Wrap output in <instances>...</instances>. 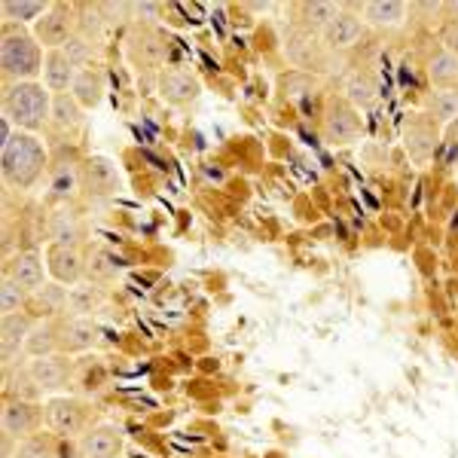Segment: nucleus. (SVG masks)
I'll return each mask as SVG.
<instances>
[{"label":"nucleus","instance_id":"13","mask_svg":"<svg viewBox=\"0 0 458 458\" xmlns=\"http://www.w3.org/2000/svg\"><path fill=\"white\" fill-rule=\"evenodd\" d=\"M364 31H367V25H364V19H360V4L358 6L343 4L339 16L324 28L321 43L330 49V53H339V49H352L354 43L364 37Z\"/></svg>","mask_w":458,"mask_h":458},{"label":"nucleus","instance_id":"1","mask_svg":"<svg viewBox=\"0 0 458 458\" xmlns=\"http://www.w3.org/2000/svg\"><path fill=\"white\" fill-rule=\"evenodd\" d=\"M49 168H53L49 147L43 144L40 135L16 131L10 144L0 147V174H4L6 190L31 193V190L40 187L43 174H49Z\"/></svg>","mask_w":458,"mask_h":458},{"label":"nucleus","instance_id":"31","mask_svg":"<svg viewBox=\"0 0 458 458\" xmlns=\"http://www.w3.org/2000/svg\"><path fill=\"white\" fill-rule=\"evenodd\" d=\"M71 95L80 101V107H83V110H95L101 101H105V77H101L98 71H92V68L80 71L77 83H73V89H71Z\"/></svg>","mask_w":458,"mask_h":458},{"label":"nucleus","instance_id":"23","mask_svg":"<svg viewBox=\"0 0 458 458\" xmlns=\"http://www.w3.org/2000/svg\"><path fill=\"white\" fill-rule=\"evenodd\" d=\"M339 10H343V4H330V0H312V4H300L297 6V21L293 25L302 28V31H312L321 37L324 28L330 25Z\"/></svg>","mask_w":458,"mask_h":458},{"label":"nucleus","instance_id":"11","mask_svg":"<svg viewBox=\"0 0 458 458\" xmlns=\"http://www.w3.org/2000/svg\"><path fill=\"white\" fill-rule=\"evenodd\" d=\"M73 446H77V458H120L125 446L123 428L114 422H98L80 440H73Z\"/></svg>","mask_w":458,"mask_h":458},{"label":"nucleus","instance_id":"30","mask_svg":"<svg viewBox=\"0 0 458 458\" xmlns=\"http://www.w3.org/2000/svg\"><path fill=\"white\" fill-rule=\"evenodd\" d=\"M425 114L431 116L440 129H449L458 120V92L453 89H434L425 98Z\"/></svg>","mask_w":458,"mask_h":458},{"label":"nucleus","instance_id":"14","mask_svg":"<svg viewBox=\"0 0 458 458\" xmlns=\"http://www.w3.org/2000/svg\"><path fill=\"white\" fill-rule=\"evenodd\" d=\"M440 131L443 129L428 114L412 116V120L406 123V129H403V147H406V153H410V157L416 159L419 165H425V162L434 157V150H437Z\"/></svg>","mask_w":458,"mask_h":458},{"label":"nucleus","instance_id":"25","mask_svg":"<svg viewBox=\"0 0 458 458\" xmlns=\"http://www.w3.org/2000/svg\"><path fill=\"white\" fill-rule=\"evenodd\" d=\"M107 302V291L95 282H80L71 287L68 297V312L71 318H92L101 306Z\"/></svg>","mask_w":458,"mask_h":458},{"label":"nucleus","instance_id":"7","mask_svg":"<svg viewBox=\"0 0 458 458\" xmlns=\"http://www.w3.org/2000/svg\"><path fill=\"white\" fill-rule=\"evenodd\" d=\"M28 373H31L40 397L68 394V386L73 379V360H71V354H64V352L47 354V358H31L28 360Z\"/></svg>","mask_w":458,"mask_h":458},{"label":"nucleus","instance_id":"5","mask_svg":"<svg viewBox=\"0 0 458 458\" xmlns=\"http://www.w3.org/2000/svg\"><path fill=\"white\" fill-rule=\"evenodd\" d=\"M47 425V406L40 401H28V397H4V410H0V431L10 440H25L40 434Z\"/></svg>","mask_w":458,"mask_h":458},{"label":"nucleus","instance_id":"26","mask_svg":"<svg viewBox=\"0 0 458 458\" xmlns=\"http://www.w3.org/2000/svg\"><path fill=\"white\" fill-rule=\"evenodd\" d=\"M425 73L434 89H453V92H458V55L446 53V49H434L425 62Z\"/></svg>","mask_w":458,"mask_h":458},{"label":"nucleus","instance_id":"24","mask_svg":"<svg viewBox=\"0 0 458 458\" xmlns=\"http://www.w3.org/2000/svg\"><path fill=\"white\" fill-rule=\"evenodd\" d=\"M86 123V110L80 107V101L73 98L71 92L64 95H55L53 98V116H49V125H53L55 131H62V135H73V131H80Z\"/></svg>","mask_w":458,"mask_h":458},{"label":"nucleus","instance_id":"6","mask_svg":"<svg viewBox=\"0 0 458 458\" xmlns=\"http://www.w3.org/2000/svg\"><path fill=\"white\" fill-rule=\"evenodd\" d=\"M321 135L327 144L345 147L360 138V110L352 105L345 95H334L327 98L321 114Z\"/></svg>","mask_w":458,"mask_h":458},{"label":"nucleus","instance_id":"36","mask_svg":"<svg viewBox=\"0 0 458 458\" xmlns=\"http://www.w3.org/2000/svg\"><path fill=\"white\" fill-rule=\"evenodd\" d=\"M13 458H55V449H53V443H49V437L34 434V437H25L16 443Z\"/></svg>","mask_w":458,"mask_h":458},{"label":"nucleus","instance_id":"29","mask_svg":"<svg viewBox=\"0 0 458 458\" xmlns=\"http://www.w3.org/2000/svg\"><path fill=\"white\" fill-rule=\"evenodd\" d=\"M53 10V4L49 0H4L0 4V13H4V21H10V25H31L37 19H43L47 13Z\"/></svg>","mask_w":458,"mask_h":458},{"label":"nucleus","instance_id":"12","mask_svg":"<svg viewBox=\"0 0 458 458\" xmlns=\"http://www.w3.org/2000/svg\"><path fill=\"white\" fill-rule=\"evenodd\" d=\"M157 89H159V98L172 107H187L202 95V83H199L196 73L181 68H162L157 73Z\"/></svg>","mask_w":458,"mask_h":458},{"label":"nucleus","instance_id":"21","mask_svg":"<svg viewBox=\"0 0 458 458\" xmlns=\"http://www.w3.org/2000/svg\"><path fill=\"white\" fill-rule=\"evenodd\" d=\"M77 77H80V71L68 62V55H64L62 49H49L47 62H43V86L53 95H64L73 89Z\"/></svg>","mask_w":458,"mask_h":458},{"label":"nucleus","instance_id":"2","mask_svg":"<svg viewBox=\"0 0 458 458\" xmlns=\"http://www.w3.org/2000/svg\"><path fill=\"white\" fill-rule=\"evenodd\" d=\"M43 62H47V49L37 43L31 28L4 21V34H0V71H4V83L43 80Z\"/></svg>","mask_w":458,"mask_h":458},{"label":"nucleus","instance_id":"4","mask_svg":"<svg viewBox=\"0 0 458 458\" xmlns=\"http://www.w3.org/2000/svg\"><path fill=\"white\" fill-rule=\"evenodd\" d=\"M43 406H47V428L55 437L80 440L92 428V406L83 397L58 394V397H47Z\"/></svg>","mask_w":458,"mask_h":458},{"label":"nucleus","instance_id":"20","mask_svg":"<svg viewBox=\"0 0 458 458\" xmlns=\"http://www.w3.org/2000/svg\"><path fill=\"white\" fill-rule=\"evenodd\" d=\"M360 16H364L367 28L391 31V28H401L406 21L410 4H403V0H367V4H360Z\"/></svg>","mask_w":458,"mask_h":458},{"label":"nucleus","instance_id":"37","mask_svg":"<svg viewBox=\"0 0 458 458\" xmlns=\"http://www.w3.org/2000/svg\"><path fill=\"white\" fill-rule=\"evenodd\" d=\"M437 40H440V49L458 55V21H440Z\"/></svg>","mask_w":458,"mask_h":458},{"label":"nucleus","instance_id":"8","mask_svg":"<svg viewBox=\"0 0 458 458\" xmlns=\"http://www.w3.org/2000/svg\"><path fill=\"white\" fill-rule=\"evenodd\" d=\"M34 37H37V43H40L43 49H62L64 43L71 40L73 34L80 31V13H77V6H71V4H53V10L47 13L43 19H37L34 21Z\"/></svg>","mask_w":458,"mask_h":458},{"label":"nucleus","instance_id":"3","mask_svg":"<svg viewBox=\"0 0 458 458\" xmlns=\"http://www.w3.org/2000/svg\"><path fill=\"white\" fill-rule=\"evenodd\" d=\"M55 95L43 86V80L31 83H4V101H0V116H6L16 131H31L40 135L53 116Z\"/></svg>","mask_w":458,"mask_h":458},{"label":"nucleus","instance_id":"27","mask_svg":"<svg viewBox=\"0 0 458 458\" xmlns=\"http://www.w3.org/2000/svg\"><path fill=\"white\" fill-rule=\"evenodd\" d=\"M58 321H62V318H40V321H37L31 336L25 339L28 360H31V358H47V354L58 352Z\"/></svg>","mask_w":458,"mask_h":458},{"label":"nucleus","instance_id":"39","mask_svg":"<svg viewBox=\"0 0 458 458\" xmlns=\"http://www.w3.org/2000/svg\"><path fill=\"white\" fill-rule=\"evenodd\" d=\"M440 19L443 21H458V0H446V4H440Z\"/></svg>","mask_w":458,"mask_h":458},{"label":"nucleus","instance_id":"19","mask_svg":"<svg viewBox=\"0 0 458 458\" xmlns=\"http://www.w3.org/2000/svg\"><path fill=\"white\" fill-rule=\"evenodd\" d=\"M47 235L55 245H83V235H86L83 214L71 208V205H58L47 217Z\"/></svg>","mask_w":458,"mask_h":458},{"label":"nucleus","instance_id":"9","mask_svg":"<svg viewBox=\"0 0 458 458\" xmlns=\"http://www.w3.org/2000/svg\"><path fill=\"white\" fill-rule=\"evenodd\" d=\"M287 62L300 71H324L327 68V58H330V49L321 43V37L312 34V31H302V28L291 25L284 34V43H282Z\"/></svg>","mask_w":458,"mask_h":458},{"label":"nucleus","instance_id":"33","mask_svg":"<svg viewBox=\"0 0 458 458\" xmlns=\"http://www.w3.org/2000/svg\"><path fill=\"white\" fill-rule=\"evenodd\" d=\"M68 297H71V287L49 282L47 287H40L37 293H31V300L37 302L43 318H64L68 315Z\"/></svg>","mask_w":458,"mask_h":458},{"label":"nucleus","instance_id":"15","mask_svg":"<svg viewBox=\"0 0 458 458\" xmlns=\"http://www.w3.org/2000/svg\"><path fill=\"white\" fill-rule=\"evenodd\" d=\"M4 272L10 278H16V282L25 287L28 293H37L40 287L49 284V272H47V257L40 254V250H19V254H13L10 260H6Z\"/></svg>","mask_w":458,"mask_h":458},{"label":"nucleus","instance_id":"28","mask_svg":"<svg viewBox=\"0 0 458 458\" xmlns=\"http://www.w3.org/2000/svg\"><path fill=\"white\" fill-rule=\"evenodd\" d=\"M123 272V260H116L110 250L105 248H95L86 254V282H95V284H110L116 282Z\"/></svg>","mask_w":458,"mask_h":458},{"label":"nucleus","instance_id":"38","mask_svg":"<svg viewBox=\"0 0 458 458\" xmlns=\"http://www.w3.org/2000/svg\"><path fill=\"white\" fill-rule=\"evenodd\" d=\"M159 10H162V6L159 4H131V16H135L138 21H153V19H157L159 16Z\"/></svg>","mask_w":458,"mask_h":458},{"label":"nucleus","instance_id":"34","mask_svg":"<svg viewBox=\"0 0 458 458\" xmlns=\"http://www.w3.org/2000/svg\"><path fill=\"white\" fill-rule=\"evenodd\" d=\"M28 300H31V293L21 287L16 278H10L4 272V282H0V312L4 315H19L25 312Z\"/></svg>","mask_w":458,"mask_h":458},{"label":"nucleus","instance_id":"16","mask_svg":"<svg viewBox=\"0 0 458 458\" xmlns=\"http://www.w3.org/2000/svg\"><path fill=\"white\" fill-rule=\"evenodd\" d=\"M80 177H83V193L92 199H107L116 193V187H120V172H116L114 162L107 157H101V153L83 159Z\"/></svg>","mask_w":458,"mask_h":458},{"label":"nucleus","instance_id":"10","mask_svg":"<svg viewBox=\"0 0 458 458\" xmlns=\"http://www.w3.org/2000/svg\"><path fill=\"white\" fill-rule=\"evenodd\" d=\"M43 257H47L49 282L64 287L86 282V250L80 245H55V242H49Z\"/></svg>","mask_w":458,"mask_h":458},{"label":"nucleus","instance_id":"22","mask_svg":"<svg viewBox=\"0 0 458 458\" xmlns=\"http://www.w3.org/2000/svg\"><path fill=\"white\" fill-rule=\"evenodd\" d=\"M131 58L147 71H162V62H165V40H162V34L141 28L131 37Z\"/></svg>","mask_w":458,"mask_h":458},{"label":"nucleus","instance_id":"32","mask_svg":"<svg viewBox=\"0 0 458 458\" xmlns=\"http://www.w3.org/2000/svg\"><path fill=\"white\" fill-rule=\"evenodd\" d=\"M345 98L352 101L354 107H373L376 101H379V83H376V77L370 71H358L352 73L349 80H345Z\"/></svg>","mask_w":458,"mask_h":458},{"label":"nucleus","instance_id":"35","mask_svg":"<svg viewBox=\"0 0 458 458\" xmlns=\"http://www.w3.org/2000/svg\"><path fill=\"white\" fill-rule=\"evenodd\" d=\"M62 53L68 55V62L73 64L77 71H86L89 64H92V58H95V40L92 37H86V34H73L68 43L62 47Z\"/></svg>","mask_w":458,"mask_h":458},{"label":"nucleus","instance_id":"18","mask_svg":"<svg viewBox=\"0 0 458 458\" xmlns=\"http://www.w3.org/2000/svg\"><path fill=\"white\" fill-rule=\"evenodd\" d=\"M80 168H83V162L77 159H58L53 162V168H49V193L47 199L55 205H68L73 196H77V190H83V177H80Z\"/></svg>","mask_w":458,"mask_h":458},{"label":"nucleus","instance_id":"17","mask_svg":"<svg viewBox=\"0 0 458 458\" xmlns=\"http://www.w3.org/2000/svg\"><path fill=\"white\" fill-rule=\"evenodd\" d=\"M98 327L92 318H62L58 321V352L64 354H86L98 345Z\"/></svg>","mask_w":458,"mask_h":458}]
</instances>
